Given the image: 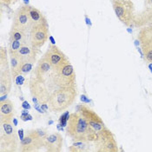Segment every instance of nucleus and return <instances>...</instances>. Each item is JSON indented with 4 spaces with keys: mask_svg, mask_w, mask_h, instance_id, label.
<instances>
[{
    "mask_svg": "<svg viewBox=\"0 0 152 152\" xmlns=\"http://www.w3.org/2000/svg\"><path fill=\"white\" fill-rule=\"evenodd\" d=\"M66 132L72 142H90L92 151L94 143L98 141L100 136V133H96L78 111L71 113L68 117Z\"/></svg>",
    "mask_w": 152,
    "mask_h": 152,
    "instance_id": "obj_1",
    "label": "nucleus"
},
{
    "mask_svg": "<svg viewBox=\"0 0 152 152\" xmlns=\"http://www.w3.org/2000/svg\"><path fill=\"white\" fill-rule=\"evenodd\" d=\"M77 96V87L57 90L50 96L47 107L52 112H63L74 103Z\"/></svg>",
    "mask_w": 152,
    "mask_h": 152,
    "instance_id": "obj_2",
    "label": "nucleus"
},
{
    "mask_svg": "<svg viewBox=\"0 0 152 152\" xmlns=\"http://www.w3.org/2000/svg\"><path fill=\"white\" fill-rule=\"evenodd\" d=\"M18 147V132L12 121L0 123V151L15 152Z\"/></svg>",
    "mask_w": 152,
    "mask_h": 152,
    "instance_id": "obj_3",
    "label": "nucleus"
},
{
    "mask_svg": "<svg viewBox=\"0 0 152 152\" xmlns=\"http://www.w3.org/2000/svg\"><path fill=\"white\" fill-rule=\"evenodd\" d=\"M117 18L126 26H134L135 7L131 0H110Z\"/></svg>",
    "mask_w": 152,
    "mask_h": 152,
    "instance_id": "obj_4",
    "label": "nucleus"
},
{
    "mask_svg": "<svg viewBox=\"0 0 152 152\" xmlns=\"http://www.w3.org/2000/svg\"><path fill=\"white\" fill-rule=\"evenodd\" d=\"M20 151H37L45 147V138L41 137L37 129L27 131L26 135L20 141Z\"/></svg>",
    "mask_w": 152,
    "mask_h": 152,
    "instance_id": "obj_5",
    "label": "nucleus"
},
{
    "mask_svg": "<svg viewBox=\"0 0 152 152\" xmlns=\"http://www.w3.org/2000/svg\"><path fill=\"white\" fill-rule=\"evenodd\" d=\"M77 111L82 115L83 117L86 119L90 126L96 132L101 133L104 129H107L103 119L99 117L96 111H94L90 107L84 105V104H79L77 107Z\"/></svg>",
    "mask_w": 152,
    "mask_h": 152,
    "instance_id": "obj_6",
    "label": "nucleus"
},
{
    "mask_svg": "<svg viewBox=\"0 0 152 152\" xmlns=\"http://www.w3.org/2000/svg\"><path fill=\"white\" fill-rule=\"evenodd\" d=\"M43 58L50 64V65L54 69H59L60 67L70 63L69 58L65 54L59 49L58 47L50 45L48 50L44 54Z\"/></svg>",
    "mask_w": 152,
    "mask_h": 152,
    "instance_id": "obj_7",
    "label": "nucleus"
},
{
    "mask_svg": "<svg viewBox=\"0 0 152 152\" xmlns=\"http://www.w3.org/2000/svg\"><path fill=\"white\" fill-rule=\"evenodd\" d=\"M30 43L36 49H39L45 45L49 38V25L48 23H39L33 25L30 31Z\"/></svg>",
    "mask_w": 152,
    "mask_h": 152,
    "instance_id": "obj_8",
    "label": "nucleus"
},
{
    "mask_svg": "<svg viewBox=\"0 0 152 152\" xmlns=\"http://www.w3.org/2000/svg\"><path fill=\"white\" fill-rule=\"evenodd\" d=\"M137 38L138 42H140L144 58L152 64V26L141 29Z\"/></svg>",
    "mask_w": 152,
    "mask_h": 152,
    "instance_id": "obj_9",
    "label": "nucleus"
},
{
    "mask_svg": "<svg viewBox=\"0 0 152 152\" xmlns=\"http://www.w3.org/2000/svg\"><path fill=\"white\" fill-rule=\"evenodd\" d=\"M12 25L30 33V31L33 25L28 12V4L20 6L15 12L12 20Z\"/></svg>",
    "mask_w": 152,
    "mask_h": 152,
    "instance_id": "obj_10",
    "label": "nucleus"
},
{
    "mask_svg": "<svg viewBox=\"0 0 152 152\" xmlns=\"http://www.w3.org/2000/svg\"><path fill=\"white\" fill-rule=\"evenodd\" d=\"M37 54H38V49H36L35 47L31 45V43H28L23 45L15 56H17L20 59L22 63L35 64Z\"/></svg>",
    "mask_w": 152,
    "mask_h": 152,
    "instance_id": "obj_11",
    "label": "nucleus"
},
{
    "mask_svg": "<svg viewBox=\"0 0 152 152\" xmlns=\"http://www.w3.org/2000/svg\"><path fill=\"white\" fill-rule=\"evenodd\" d=\"M12 77L11 67L0 69V96H7L12 87Z\"/></svg>",
    "mask_w": 152,
    "mask_h": 152,
    "instance_id": "obj_12",
    "label": "nucleus"
},
{
    "mask_svg": "<svg viewBox=\"0 0 152 152\" xmlns=\"http://www.w3.org/2000/svg\"><path fill=\"white\" fill-rule=\"evenodd\" d=\"M48 152H60L63 148V137L58 132L49 134L45 139V147Z\"/></svg>",
    "mask_w": 152,
    "mask_h": 152,
    "instance_id": "obj_13",
    "label": "nucleus"
},
{
    "mask_svg": "<svg viewBox=\"0 0 152 152\" xmlns=\"http://www.w3.org/2000/svg\"><path fill=\"white\" fill-rule=\"evenodd\" d=\"M15 113L14 104L10 99H5L0 103V123L12 121Z\"/></svg>",
    "mask_w": 152,
    "mask_h": 152,
    "instance_id": "obj_14",
    "label": "nucleus"
},
{
    "mask_svg": "<svg viewBox=\"0 0 152 152\" xmlns=\"http://www.w3.org/2000/svg\"><path fill=\"white\" fill-rule=\"evenodd\" d=\"M29 35V32L12 25L9 34V41H21L23 43H30Z\"/></svg>",
    "mask_w": 152,
    "mask_h": 152,
    "instance_id": "obj_15",
    "label": "nucleus"
},
{
    "mask_svg": "<svg viewBox=\"0 0 152 152\" xmlns=\"http://www.w3.org/2000/svg\"><path fill=\"white\" fill-rule=\"evenodd\" d=\"M28 12H29L32 25L39 24V23H48V20L45 18V16L38 9H37L35 7L28 5Z\"/></svg>",
    "mask_w": 152,
    "mask_h": 152,
    "instance_id": "obj_16",
    "label": "nucleus"
},
{
    "mask_svg": "<svg viewBox=\"0 0 152 152\" xmlns=\"http://www.w3.org/2000/svg\"><path fill=\"white\" fill-rule=\"evenodd\" d=\"M152 22V10L151 8L146 9V11L140 13L138 16H135L134 26H143L146 23Z\"/></svg>",
    "mask_w": 152,
    "mask_h": 152,
    "instance_id": "obj_17",
    "label": "nucleus"
},
{
    "mask_svg": "<svg viewBox=\"0 0 152 152\" xmlns=\"http://www.w3.org/2000/svg\"><path fill=\"white\" fill-rule=\"evenodd\" d=\"M69 151L71 152L92 151V146L90 142H73Z\"/></svg>",
    "mask_w": 152,
    "mask_h": 152,
    "instance_id": "obj_18",
    "label": "nucleus"
},
{
    "mask_svg": "<svg viewBox=\"0 0 152 152\" xmlns=\"http://www.w3.org/2000/svg\"><path fill=\"white\" fill-rule=\"evenodd\" d=\"M10 58V67L12 70L13 79L20 75V69L22 66V62L17 56H9Z\"/></svg>",
    "mask_w": 152,
    "mask_h": 152,
    "instance_id": "obj_19",
    "label": "nucleus"
},
{
    "mask_svg": "<svg viewBox=\"0 0 152 152\" xmlns=\"http://www.w3.org/2000/svg\"><path fill=\"white\" fill-rule=\"evenodd\" d=\"M25 44L28 43H23L21 41H9V45H8L9 56H15L18 53V51L20 50V48Z\"/></svg>",
    "mask_w": 152,
    "mask_h": 152,
    "instance_id": "obj_20",
    "label": "nucleus"
},
{
    "mask_svg": "<svg viewBox=\"0 0 152 152\" xmlns=\"http://www.w3.org/2000/svg\"><path fill=\"white\" fill-rule=\"evenodd\" d=\"M8 49L1 47L0 49V69H4L9 67V61H8Z\"/></svg>",
    "mask_w": 152,
    "mask_h": 152,
    "instance_id": "obj_21",
    "label": "nucleus"
},
{
    "mask_svg": "<svg viewBox=\"0 0 152 152\" xmlns=\"http://www.w3.org/2000/svg\"><path fill=\"white\" fill-rule=\"evenodd\" d=\"M34 64H31V63H22V66H21V69H20V75L23 76V75H26V74H29L31 70H32V67H33ZM19 75V76H20Z\"/></svg>",
    "mask_w": 152,
    "mask_h": 152,
    "instance_id": "obj_22",
    "label": "nucleus"
},
{
    "mask_svg": "<svg viewBox=\"0 0 152 152\" xmlns=\"http://www.w3.org/2000/svg\"><path fill=\"white\" fill-rule=\"evenodd\" d=\"M18 0H0L1 6L4 7H10L12 4H15Z\"/></svg>",
    "mask_w": 152,
    "mask_h": 152,
    "instance_id": "obj_23",
    "label": "nucleus"
},
{
    "mask_svg": "<svg viewBox=\"0 0 152 152\" xmlns=\"http://www.w3.org/2000/svg\"><path fill=\"white\" fill-rule=\"evenodd\" d=\"M147 3H148V5H149L148 8H151L152 10V0H147Z\"/></svg>",
    "mask_w": 152,
    "mask_h": 152,
    "instance_id": "obj_24",
    "label": "nucleus"
},
{
    "mask_svg": "<svg viewBox=\"0 0 152 152\" xmlns=\"http://www.w3.org/2000/svg\"><path fill=\"white\" fill-rule=\"evenodd\" d=\"M151 23H152V22H151Z\"/></svg>",
    "mask_w": 152,
    "mask_h": 152,
    "instance_id": "obj_25",
    "label": "nucleus"
}]
</instances>
